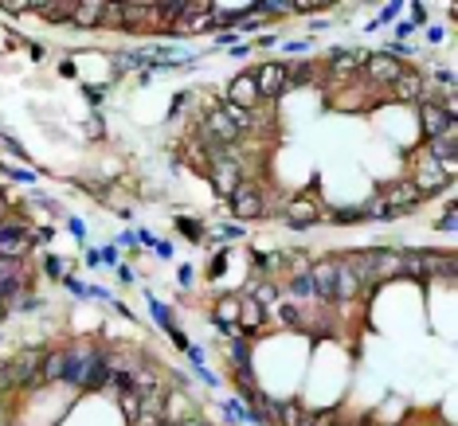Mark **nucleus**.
<instances>
[{"mask_svg":"<svg viewBox=\"0 0 458 426\" xmlns=\"http://www.w3.org/2000/svg\"><path fill=\"white\" fill-rule=\"evenodd\" d=\"M341 262L353 270L360 282V298H372L384 282L399 277V250L392 247H360V250H341Z\"/></svg>","mask_w":458,"mask_h":426,"instance_id":"1","label":"nucleus"},{"mask_svg":"<svg viewBox=\"0 0 458 426\" xmlns=\"http://www.w3.org/2000/svg\"><path fill=\"white\" fill-rule=\"evenodd\" d=\"M110 379V352L94 344H71L63 348V383L75 391H98Z\"/></svg>","mask_w":458,"mask_h":426,"instance_id":"2","label":"nucleus"},{"mask_svg":"<svg viewBox=\"0 0 458 426\" xmlns=\"http://www.w3.org/2000/svg\"><path fill=\"white\" fill-rule=\"evenodd\" d=\"M40 367H43V352L28 348V352L12 356L8 364L0 367V387H4V391H16V387H31V383H40Z\"/></svg>","mask_w":458,"mask_h":426,"instance_id":"3","label":"nucleus"},{"mask_svg":"<svg viewBox=\"0 0 458 426\" xmlns=\"http://www.w3.org/2000/svg\"><path fill=\"white\" fill-rule=\"evenodd\" d=\"M380 196V204H384V215L380 219H399V215H411V211L423 204V196L415 192V184H411L408 176L404 180H396V184H388V188H380L376 192Z\"/></svg>","mask_w":458,"mask_h":426,"instance_id":"4","label":"nucleus"},{"mask_svg":"<svg viewBox=\"0 0 458 426\" xmlns=\"http://www.w3.org/2000/svg\"><path fill=\"white\" fill-rule=\"evenodd\" d=\"M31 289V266L28 258H0V301L8 305L16 294Z\"/></svg>","mask_w":458,"mask_h":426,"instance_id":"5","label":"nucleus"},{"mask_svg":"<svg viewBox=\"0 0 458 426\" xmlns=\"http://www.w3.org/2000/svg\"><path fill=\"white\" fill-rule=\"evenodd\" d=\"M399 75H404V67H399V59H392L388 51H372L360 63V82H369V86H392Z\"/></svg>","mask_w":458,"mask_h":426,"instance_id":"6","label":"nucleus"},{"mask_svg":"<svg viewBox=\"0 0 458 426\" xmlns=\"http://www.w3.org/2000/svg\"><path fill=\"white\" fill-rule=\"evenodd\" d=\"M36 235H28L24 223L16 219H0V258H28Z\"/></svg>","mask_w":458,"mask_h":426,"instance_id":"7","label":"nucleus"},{"mask_svg":"<svg viewBox=\"0 0 458 426\" xmlns=\"http://www.w3.org/2000/svg\"><path fill=\"white\" fill-rule=\"evenodd\" d=\"M286 67L290 63H263L251 79H255V90H259V102H274L286 94Z\"/></svg>","mask_w":458,"mask_h":426,"instance_id":"8","label":"nucleus"},{"mask_svg":"<svg viewBox=\"0 0 458 426\" xmlns=\"http://www.w3.org/2000/svg\"><path fill=\"white\" fill-rule=\"evenodd\" d=\"M408 180L415 184V192H419V196H435V192L450 188V176H447V169H443L438 160H431V157H423V165H415Z\"/></svg>","mask_w":458,"mask_h":426,"instance_id":"9","label":"nucleus"},{"mask_svg":"<svg viewBox=\"0 0 458 426\" xmlns=\"http://www.w3.org/2000/svg\"><path fill=\"white\" fill-rule=\"evenodd\" d=\"M309 277H313V289H318L321 305H337V262L333 258L309 262Z\"/></svg>","mask_w":458,"mask_h":426,"instance_id":"10","label":"nucleus"},{"mask_svg":"<svg viewBox=\"0 0 458 426\" xmlns=\"http://www.w3.org/2000/svg\"><path fill=\"white\" fill-rule=\"evenodd\" d=\"M388 90H392V98H396V102H427L431 94H435V90L427 86V75L408 70V67H404V75H399Z\"/></svg>","mask_w":458,"mask_h":426,"instance_id":"11","label":"nucleus"},{"mask_svg":"<svg viewBox=\"0 0 458 426\" xmlns=\"http://www.w3.org/2000/svg\"><path fill=\"white\" fill-rule=\"evenodd\" d=\"M231 211H235V223H247V219H263V192L255 184L243 180L239 188L231 192Z\"/></svg>","mask_w":458,"mask_h":426,"instance_id":"12","label":"nucleus"},{"mask_svg":"<svg viewBox=\"0 0 458 426\" xmlns=\"http://www.w3.org/2000/svg\"><path fill=\"white\" fill-rule=\"evenodd\" d=\"M282 219H286L294 231H306L321 219V208H318V199L298 196V199H286V204H282Z\"/></svg>","mask_w":458,"mask_h":426,"instance_id":"13","label":"nucleus"},{"mask_svg":"<svg viewBox=\"0 0 458 426\" xmlns=\"http://www.w3.org/2000/svg\"><path fill=\"white\" fill-rule=\"evenodd\" d=\"M153 0H121V31H145L153 28Z\"/></svg>","mask_w":458,"mask_h":426,"instance_id":"14","label":"nucleus"},{"mask_svg":"<svg viewBox=\"0 0 458 426\" xmlns=\"http://www.w3.org/2000/svg\"><path fill=\"white\" fill-rule=\"evenodd\" d=\"M419 125H423V133H427V141L431 137H443L447 129H455V118H447L443 109H438V102H419Z\"/></svg>","mask_w":458,"mask_h":426,"instance_id":"15","label":"nucleus"},{"mask_svg":"<svg viewBox=\"0 0 458 426\" xmlns=\"http://www.w3.org/2000/svg\"><path fill=\"white\" fill-rule=\"evenodd\" d=\"M329 75L337 82L345 79H357L360 75V63H364V51H329Z\"/></svg>","mask_w":458,"mask_h":426,"instance_id":"16","label":"nucleus"},{"mask_svg":"<svg viewBox=\"0 0 458 426\" xmlns=\"http://www.w3.org/2000/svg\"><path fill=\"white\" fill-rule=\"evenodd\" d=\"M423 277H455V254L450 250H423Z\"/></svg>","mask_w":458,"mask_h":426,"instance_id":"17","label":"nucleus"},{"mask_svg":"<svg viewBox=\"0 0 458 426\" xmlns=\"http://www.w3.org/2000/svg\"><path fill=\"white\" fill-rule=\"evenodd\" d=\"M259 102V90H255V79L251 75H239V79L228 86V106H239V109H255Z\"/></svg>","mask_w":458,"mask_h":426,"instance_id":"18","label":"nucleus"},{"mask_svg":"<svg viewBox=\"0 0 458 426\" xmlns=\"http://www.w3.org/2000/svg\"><path fill=\"white\" fill-rule=\"evenodd\" d=\"M102 16H106V0H79L71 24H79V28H102Z\"/></svg>","mask_w":458,"mask_h":426,"instance_id":"19","label":"nucleus"},{"mask_svg":"<svg viewBox=\"0 0 458 426\" xmlns=\"http://www.w3.org/2000/svg\"><path fill=\"white\" fill-rule=\"evenodd\" d=\"M75 4L79 0H31V8L43 12V20H51V24H67L75 16Z\"/></svg>","mask_w":458,"mask_h":426,"instance_id":"20","label":"nucleus"},{"mask_svg":"<svg viewBox=\"0 0 458 426\" xmlns=\"http://www.w3.org/2000/svg\"><path fill=\"white\" fill-rule=\"evenodd\" d=\"M239 309H243V298L239 294H223V298L216 301V328H235V321H239Z\"/></svg>","mask_w":458,"mask_h":426,"instance_id":"21","label":"nucleus"},{"mask_svg":"<svg viewBox=\"0 0 458 426\" xmlns=\"http://www.w3.org/2000/svg\"><path fill=\"white\" fill-rule=\"evenodd\" d=\"M455 153H458V133H455V129H447L443 137H431V141H427V157L438 160V165L455 160Z\"/></svg>","mask_w":458,"mask_h":426,"instance_id":"22","label":"nucleus"},{"mask_svg":"<svg viewBox=\"0 0 458 426\" xmlns=\"http://www.w3.org/2000/svg\"><path fill=\"white\" fill-rule=\"evenodd\" d=\"M270 313H274V317H279L286 328H298V333H306V305H298V301H279Z\"/></svg>","mask_w":458,"mask_h":426,"instance_id":"23","label":"nucleus"},{"mask_svg":"<svg viewBox=\"0 0 458 426\" xmlns=\"http://www.w3.org/2000/svg\"><path fill=\"white\" fill-rule=\"evenodd\" d=\"M290 298L298 301V305H313L318 301V289H313V277H309V270H302V274L290 277Z\"/></svg>","mask_w":458,"mask_h":426,"instance_id":"24","label":"nucleus"},{"mask_svg":"<svg viewBox=\"0 0 458 426\" xmlns=\"http://www.w3.org/2000/svg\"><path fill=\"white\" fill-rule=\"evenodd\" d=\"M333 262H337V301H353V298H360V282L353 277V270L341 262L337 254H333Z\"/></svg>","mask_w":458,"mask_h":426,"instance_id":"25","label":"nucleus"},{"mask_svg":"<svg viewBox=\"0 0 458 426\" xmlns=\"http://www.w3.org/2000/svg\"><path fill=\"white\" fill-rule=\"evenodd\" d=\"M231 367H251V337H243V333H235L231 337Z\"/></svg>","mask_w":458,"mask_h":426,"instance_id":"26","label":"nucleus"},{"mask_svg":"<svg viewBox=\"0 0 458 426\" xmlns=\"http://www.w3.org/2000/svg\"><path fill=\"white\" fill-rule=\"evenodd\" d=\"M177 231L184 238H189V243H204V223H200V219H189V215H177Z\"/></svg>","mask_w":458,"mask_h":426,"instance_id":"27","label":"nucleus"},{"mask_svg":"<svg viewBox=\"0 0 458 426\" xmlns=\"http://www.w3.org/2000/svg\"><path fill=\"white\" fill-rule=\"evenodd\" d=\"M255 262H259L263 274H274V270L282 266V250H274V254H270V250H255Z\"/></svg>","mask_w":458,"mask_h":426,"instance_id":"28","label":"nucleus"},{"mask_svg":"<svg viewBox=\"0 0 458 426\" xmlns=\"http://www.w3.org/2000/svg\"><path fill=\"white\" fill-rule=\"evenodd\" d=\"M43 274H47V277H59V282H63V277H67V258L47 254V258H43Z\"/></svg>","mask_w":458,"mask_h":426,"instance_id":"29","label":"nucleus"},{"mask_svg":"<svg viewBox=\"0 0 458 426\" xmlns=\"http://www.w3.org/2000/svg\"><path fill=\"white\" fill-rule=\"evenodd\" d=\"M438 231H443V235H455V231H458V208H455V204L443 211V219H438Z\"/></svg>","mask_w":458,"mask_h":426,"instance_id":"30","label":"nucleus"},{"mask_svg":"<svg viewBox=\"0 0 458 426\" xmlns=\"http://www.w3.org/2000/svg\"><path fill=\"white\" fill-rule=\"evenodd\" d=\"M333 219H337V223H360L364 211H360V208H337V211H333Z\"/></svg>","mask_w":458,"mask_h":426,"instance_id":"31","label":"nucleus"},{"mask_svg":"<svg viewBox=\"0 0 458 426\" xmlns=\"http://www.w3.org/2000/svg\"><path fill=\"white\" fill-rule=\"evenodd\" d=\"M67 231L79 238V243H87V223H82L79 215H67Z\"/></svg>","mask_w":458,"mask_h":426,"instance_id":"32","label":"nucleus"},{"mask_svg":"<svg viewBox=\"0 0 458 426\" xmlns=\"http://www.w3.org/2000/svg\"><path fill=\"white\" fill-rule=\"evenodd\" d=\"M0 8L12 12V16H20V12H31V0H0Z\"/></svg>","mask_w":458,"mask_h":426,"instance_id":"33","label":"nucleus"},{"mask_svg":"<svg viewBox=\"0 0 458 426\" xmlns=\"http://www.w3.org/2000/svg\"><path fill=\"white\" fill-rule=\"evenodd\" d=\"M243 235V223H223V227H219V243H223V238H239Z\"/></svg>","mask_w":458,"mask_h":426,"instance_id":"34","label":"nucleus"},{"mask_svg":"<svg viewBox=\"0 0 458 426\" xmlns=\"http://www.w3.org/2000/svg\"><path fill=\"white\" fill-rule=\"evenodd\" d=\"M223 270H228V254H216V258L208 262V277H219Z\"/></svg>","mask_w":458,"mask_h":426,"instance_id":"35","label":"nucleus"},{"mask_svg":"<svg viewBox=\"0 0 458 426\" xmlns=\"http://www.w3.org/2000/svg\"><path fill=\"white\" fill-rule=\"evenodd\" d=\"M98 258H102V266H114V270H118V247H102Z\"/></svg>","mask_w":458,"mask_h":426,"instance_id":"36","label":"nucleus"},{"mask_svg":"<svg viewBox=\"0 0 458 426\" xmlns=\"http://www.w3.org/2000/svg\"><path fill=\"white\" fill-rule=\"evenodd\" d=\"M399 16V4H384V8H380V20L376 24H392ZM376 24H372V28H376Z\"/></svg>","mask_w":458,"mask_h":426,"instance_id":"37","label":"nucleus"},{"mask_svg":"<svg viewBox=\"0 0 458 426\" xmlns=\"http://www.w3.org/2000/svg\"><path fill=\"white\" fill-rule=\"evenodd\" d=\"M63 286H67L71 289V294H75V298H87V286H82V282H79V277H63Z\"/></svg>","mask_w":458,"mask_h":426,"instance_id":"38","label":"nucleus"},{"mask_svg":"<svg viewBox=\"0 0 458 426\" xmlns=\"http://www.w3.org/2000/svg\"><path fill=\"white\" fill-rule=\"evenodd\" d=\"M161 426H212V423L200 415H189V418H180V423H161Z\"/></svg>","mask_w":458,"mask_h":426,"instance_id":"39","label":"nucleus"},{"mask_svg":"<svg viewBox=\"0 0 458 426\" xmlns=\"http://www.w3.org/2000/svg\"><path fill=\"white\" fill-rule=\"evenodd\" d=\"M189 364L192 367H204V348H200V344H189Z\"/></svg>","mask_w":458,"mask_h":426,"instance_id":"40","label":"nucleus"},{"mask_svg":"<svg viewBox=\"0 0 458 426\" xmlns=\"http://www.w3.org/2000/svg\"><path fill=\"white\" fill-rule=\"evenodd\" d=\"M415 24H427V8H423V4H411V28H415Z\"/></svg>","mask_w":458,"mask_h":426,"instance_id":"41","label":"nucleus"},{"mask_svg":"<svg viewBox=\"0 0 458 426\" xmlns=\"http://www.w3.org/2000/svg\"><path fill=\"white\" fill-rule=\"evenodd\" d=\"M228 43H235V31H219V36H216V43H212V51L228 47Z\"/></svg>","mask_w":458,"mask_h":426,"instance_id":"42","label":"nucleus"},{"mask_svg":"<svg viewBox=\"0 0 458 426\" xmlns=\"http://www.w3.org/2000/svg\"><path fill=\"white\" fill-rule=\"evenodd\" d=\"M286 51H290V55H302V51H309V40H290Z\"/></svg>","mask_w":458,"mask_h":426,"instance_id":"43","label":"nucleus"},{"mask_svg":"<svg viewBox=\"0 0 458 426\" xmlns=\"http://www.w3.org/2000/svg\"><path fill=\"white\" fill-rule=\"evenodd\" d=\"M196 376L204 379L208 387H219V379H216V372H208V367H196Z\"/></svg>","mask_w":458,"mask_h":426,"instance_id":"44","label":"nucleus"},{"mask_svg":"<svg viewBox=\"0 0 458 426\" xmlns=\"http://www.w3.org/2000/svg\"><path fill=\"white\" fill-rule=\"evenodd\" d=\"M443 36H447V31L438 28V24H435V28H427V43H431V47H435V43H443Z\"/></svg>","mask_w":458,"mask_h":426,"instance_id":"45","label":"nucleus"},{"mask_svg":"<svg viewBox=\"0 0 458 426\" xmlns=\"http://www.w3.org/2000/svg\"><path fill=\"white\" fill-rule=\"evenodd\" d=\"M153 250H157L161 258H172V247H169V243H161V238H157V243H153Z\"/></svg>","mask_w":458,"mask_h":426,"instance_id":"46","label":"nucleus"},{"mask_svg":"<svg viewBox=\"0 0 458 426\" xmlns=\"http://www.w3.org/2000/svg\"><path fill=\"white\" fill-rule=\"evenodd\" d=\"M118 243H121V247H138V235H130V231H121V235H118Z\"/></svg>","mask_w":458,"mask_h":426,"instance_id":"47","label":"nucleus"},{"mask_svg":"<svg viewBox=\"0 0 458 426\" xmlns=\"http://www.w3.org/2000/svg\"><path fill=\"white\" fill-rule=\"evenodd\" d=\"M87 98L94 102V106H98V102H102V86H87Z\"/></svg>","mask_w":458,"mask_h":426,"instance_id":"48","label":"nucleus"},{"mask_svg":"<svg viewBox=\"0 0 458 426\" xmlns=\"http://www.w3.org/2000/svg\"><path fill=\"white\" fill-rule=\"evenodd\" d=\"M12 176H16V180H24V184H31V180H36V172H24V169H12Z\"/></svg>","mask_w":458,"mask_h":426,"instance_id":"49","label":"nucleus"},{"mask_svg":"<svg viewBox=\"0 0 458 426\" xmlns=\"http://www.w3.org/2000/svg\"><path fill=\"white\" fill-rule=\"evenodd\" d=\"M231 55H235V59H247V55H251V43H243V47H231Z\"/></svg>","mask_w":458,"mask_h":426,"instance_id":"50","label":"nucleus"},{"mask_svg":"<svg viewBox=\"0 0 458 426\" xmlns=\"http://www.w3.org/2000/svg\"><path fill=\"white\" fill-rule=\"evenodd\" d=\"M59 75L63 79H75V63H59Z\"/></svg>","mask_w":458,"mask_h":426,"instance_id":"51","label":"nucleus"},{"mask_svg":"<svg viewBox=\"0 0 458 426\" xmlns=\"http://www.w3.org/2000/svg\"><path fill=\"white\" fill-rule=\"evenodd\" d=\"M177 277H180V286H192V270H189V266H180Z\"/></svg>","mask_w":458,"mask_h":426,"instance_id":"52","label":"nucleus"},{"mask_svg":"<svg viewBox=\"0 0 458 426\" xmlns=\"http://www.w3.org/2000/svg\"><path fill=\"white\" fill-rule=\"evenodd\" d=\"M0 399H4V387H0Z\"/></svg>","mask_w":458,"mask_h":426,"instance_id":"53","label":"nucleus"},{"mask_svg":"<svg viewBox=\"0 0 458 426\" xmlns=\"http://www.w3.org/2000/svg\"><path fill=\"white\" fill-rule=\"evenodd\" d=\"M298 426H309V423H298Z\"/></svg>","mask_w":458,"mask_h":426,"instance_id":"54","label":"nucleus"}]
</instances>
